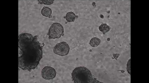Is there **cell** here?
I'll return each instance as SVG.
<instances>
[{
	"label": "cell",
	"mask_w": 149,
	"mask_h": 83,
	"mask_svg": "<svg viewBox=\"0 0 149 83\" xmlns=\"http://www.w3.org/2000/svg\"><path fill=\"white\" fill-rule=\"evenodd\" d=\"M19 67L23 70L31 72L38 68L43 57V46L37 36L23 33L18 36Z\"/></svg>",
	"instance_id": "6da1fadb"
},
{
	"label": "cell",
	"mask_w": 149,
	"mask_h": 83,
	"mask_svg": "<svg viewBox=\"0 0 149 83\" xmlns=\"http://www.w3.org/2000/svg\"><path fill=\"white\" fill-rule=\"evenodd\" d=\"M72 78L74 83H100L93 77L91 71L86 67L76 68L72 73Z\"/></svg>",
	"instance_id": "7a4b0ae2"
},
{
	"label": "cell",
	"mask_w": 149,
	"mask_h": 83,
	"mask_svg": "<svg viewBox=\"0 0 149 83\" xmlns=\"http://www.w3.org/2000/svg\"><path fill=\"white\" fill-rule=\"evenodd\" d=\"M63 26L59 23H54L50 27L47 35L49 39H59L64 35Z\"/></svg>",
	"instance_id": "3957f363"
},
{
	"label": "cell",
	"mask_w": 149,
	"mask_h": 83,
	"mask_svg": "<svg viewBox=\"0 0 149 83\" xmlns=\"http://www.w3.org/2000/svg\"><path fill=\"white\" fill-rule=\"evenodd\" d=\"M70 49L68 44L65 42H62L58 43L54 46L53 51L55 54L63 56L68 54Z\"/></svg>",
	"instance_id": "277c9868"
},
{
	"label": "cell",
	"mask_w": 149,
	"mask_h": 83,
	"mask_svg": "<svg viewBox=\"0 0 149 83\" xmlns=\"http://www.w3.org/2000/svg\"><path fill=\"white\" fill-rule=\"evenodd\" d=\"M41 75L45 80H52L56 76V72L53 67L48 66H45L42 70Z\"/></svg>",
	"instance_id": "5b68a950"
},
{
	"label": "cell",
	"mask_w": 149,
	"mask_h": 83,
	"mask_svg": "<svg viewBox=\"0 0 149 83\" xmlns=\"http://www.w3.org/2000/svg\"><path fill=\"white\" fill-rule=\"evenodd\" d=\"M75 14L72 12H70L66 14V16L64 17L68 22H74L76 18H78Z\"/></svg>",
	"instance_id": "8992f818"
},
{
	"label": "cell",
	"mask_w": 149,
	"mask_h": 83,
	"mask_svg": "<svg viewBox=\"0 0 149 83\" xmlns=\"http://www.w3.org/2000/svg\"><path fill=\"white\" fill-rule=\"evenodd\" d=\"M52 11L51 9L45 6L43 7L41 11L42 15L45 17H51Z\"/></svg>",
	"instance_id": "52a82bcc"
},
{
	"label": "cell",
	"mask_w": 149,
	"mask_h": 83,
	"mask_svg": "<svg viewBox=\"0 0 149 83\" xmlns=\"http://www.w3.org/2000/svg\"><path fill=\"white\" fill-rule=\"evenodd\" d=\"M101 40L96 37L92 38L90 42V45L93 48H96L99 46Z\"/></svg>",
	"instance_id": "ba28073f"
},
{
	"label": "cell",
	"mask_w": 149,
	"mask_h": 83,
	"mask_svg": "<svg viewBox=\"0 0 149 83\" xmlns=\"http://www.w3.org/2000/svg\"><path fill=\"white\" fill-rule=\"evenodd\" d=\"M111 28L109 26L107 25L106 24H101L99 27V29L100 31L105 35L110 30Z\"/></svg>",
	"instance_id": "9c48e42d"
},
{
	"label": "cell",
	"mask_w": 149,
	"mask_h": 83,
	"mask_svg": "<svg viewBox=\"0 0 149 83\" xmlns=\"http://www.w3.org/2000/svg\"><path fill=\"white\" fill-rule=\"evenodd\" d=\"M38 1L39 3L41 4H44L45 5H49L53 3L54 1Z\"/></svg>",
	"instance_id": "30bf717a"
}]
</instances>
